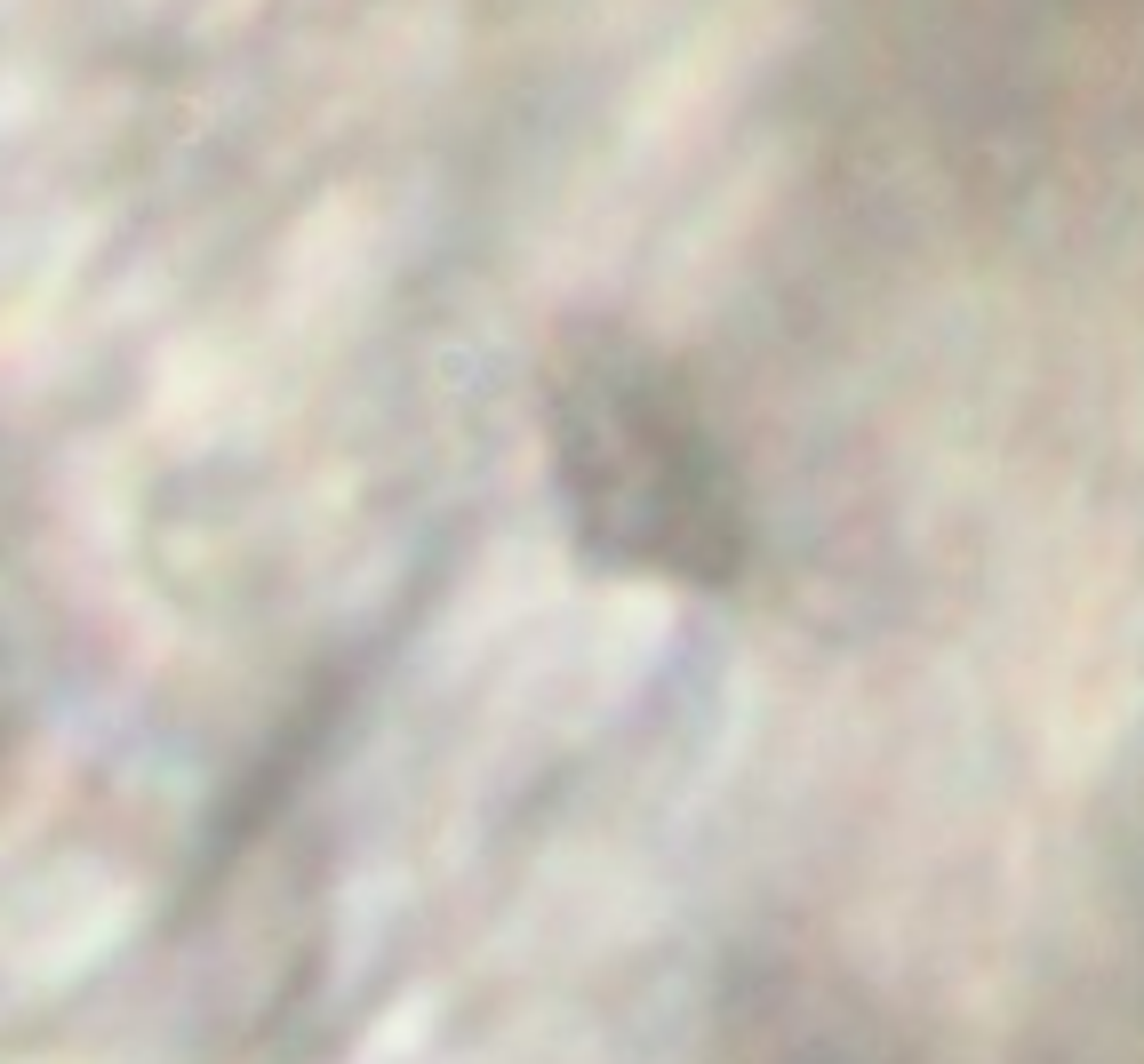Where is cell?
Wrapping results in <instances>:
<instances>
[{
	"label": "cell",
	"instance_id": "1",
	"mask_svg": "<svg viewBox=\"0 0 1144 1064\" xmlns=\"http://www.w3.org/2000/svg\"><path fill=\"white\" fill-rule=\"evenodd\" d=\"M561 473L584 537L608 560L657 577L728 584L745 560V496L721 456V432L696 417L633 344H584L561 376Z\"/></svg>",
	"mask_w": 1144,
	"mask_h": 1064
}]
</instances>
